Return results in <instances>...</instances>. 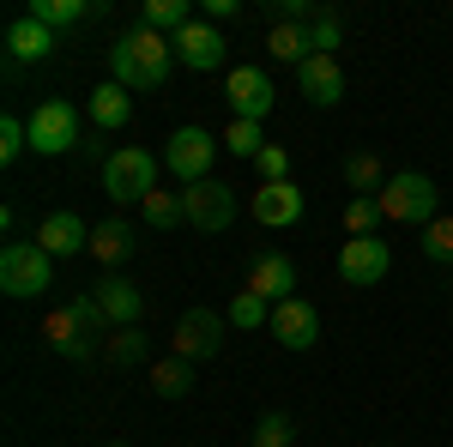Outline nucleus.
<instances>
[{
	"instance_id": "15",
	"label": "nucleus",
	"mask_w": 453,
	"mask_h": 447,
	"mask_svg": "<svg viewBox=\"0 0 453 447\" xmlns=\"http://www.w3.org/2000/svg\"><path fill=\"white\" fill-rule=\"evenodd\" d=\"M296 91H303L314 109H333L339 97H345V73H339V61H333V55H314V61H303V67H296Z\"/></svg>"
},
{
	"instance_id": "2",
	"label": "nucleus",
	"mask_w": 453,
	"mask_h": 447,
	"mask_svg": "<svg viewBox=\"0 0 453 447\" xmlns=\"http://www.w3.org/2000/svg\"><path fill=\"white\" fill-rule=\"evenodd\" d=\"M104 327L109 320H104V309H97V297H73V303L42 314V339H49L55 357H67V363H85V357L97 351V339H109Z\"/></svg>"
},
{
	"instance_id": "35",
	"label": "nucleus",
	"mask_w": 453,
	"mask_h": 447,
	"mask_svg": "<svg viewBox=\"0 0 453 447\" xmlns=\"http://www.w3.org/2000/svg\"><path fill=\"white\" fill-rule=\"evenodd\" d=\"M290 442H296V429H290L284 412H266L260 423H254V447H290Z\"/></svg>"
},
{
	"instance_id": "4",
	"label": "nucleus",
	"mask_w": 453,
	"mask_h": 447,
	"mask_svg": "<svg viewBox=\"0 0 453 447\" xmlns=\"http://www.w3.org/2000/svg\"><path fill=\"white\" fill-rule=\"evenodd\" d=\"M55 284V254L42 242H6L0 248V290L6 297H42Z\"/></svg>"
},
{
	"instance_id": "38",
	"label": "nucleus",
	"mask_w": 453,
	"mask_h": 447,
	"mask_svg": "<svg viewBox=\"0 0 453 447\" xmlns=\"http://www.w3.org/2000/svg\"><path fill=\"white\" fill-rule=\"evenodd\" d=\"M109 447H121V442H109Z\"/></svg>"
},
{
	"instance_id": "3",
	"label": "nucleus",
	"mask_w": 453,
	"mask_h": 447,
	"mask_svg": "<svg viewBox=\"0 0 453 447\" xmlns=\"http://www.w3.org/2000/svg\"><path fill=\"white\" fill-rule=\"evenodd\" d=\"M435 181L423 170H399L393 181L381 188V218L387 224H411V230H423V224H435L441 212H435Z\"/></svg>"
},
{
	"instance_id": "25",
	"label": "nucleus",
	"mask_w": 453,
	"mask_h": 447,
	"mask_svg": "<svg viewBox=\"0 0 453 447\" xmlns=\"http://www.w3.org/2000/svg\"><path fill=\"white\" fill-rule=\"evenodd\" d=\"M104 12V0H31V19H42L49 31H61V25H79V19H97Z\"/></svg>"
},
{
	"instance_id": "24",
	"label": "nucleus",
	"mask_w": 453,
	"mask_h": 447,
	"mask_svg": "<svg viewBox=\"0 0 453 447\" xmlns=\"http://www.w3.org/2000/svg\"><path fill=\"white\" fill-rule=\"evenodd\" d=\"M104 357L115 369H140V363H151V339H145L140 327H115L104 339Z\"/></svg>"
},
{
	"instance_id": "34",
	"label": "nucleus",
	"mask_w": 453,
	"mask_h": 447,
	"mask_svg": "<svg viewBox=\"0 0 453 447\" xmlns=\"http://www.w3.org/2000/svg\"><path fill=\"white\" fill-rule=\"evenodd\" d=\"M19 151H31V121H19V115H0V164H12Z\"/></svg>"
},
{
	"instance_id": "20",
	"label": "nucleus",
	"mask_w": 453,
	"mask_h": 447,
	"mask_svg": "<svg viewBox=\"0 0 453 447\" xmlns=\"http://www.w3.org/2000/svg\"><path fill=\"white\" fill-rule=\"evenodd\" d=\"M85 104H91V121H97L104 134H115V127H127V121H134V91H127V85H115V79H104Z\"/></svg>"
},
{
	"instance_id": "26",
	"label": "nucleus",
	"mask_w": 453,
	"mask_h": 447,
	"mask_svg": "<svg viewBox=\"0 0 453 447\" xmlns=\"http://www.w3.org/2000/svg\"><path fill=\"white\" fill-rule=\"evenodd\" d=\"M345 181H350V194H381L393 175L381 170L375 151H350V158H345Z\"/></svg>"
},
{
	"instance_id": "8",
	"label": "nucleus",
	"mask_w": 453,
	"mask_h": 447,
	"mask_svg": "<svg viewBox=\"0 0 453 447\" xmlns=\"http://www.w3.org/2000/svg\"><path fill=\"white\" fill-rule=\"evenodd\" d=\"M224 97H230V115H236V121H266L273 104H279V85H273L266 67H230Z\"/></svg>"
},
{
	"instance_id": "30",
	"label": "nucleus",
	"mask_w": 453,
	"mask_h": 447,
	"mask_svg": "<svg viewBox=\"0 0 453 447\" xmlns=\"http://www.w3.org/2000/svg\"><path fill=\"white\" fill-rule=\"evenodd\" d=\"M423 260H429V266H453V218L423 224Z\"/></svg>"
},
{
	"instance_id": "13",
	"label": "nucleus",
	"mask_w": 453,
	"mask_h": 447,
	"mask_svg": "<svg viewBox=\"0 0 453 447\" xmlns=\"http://www.w3.org/2000/svg\"><path fill=\"white\" fill-rule=\"evenodd\" d=\"M170 49H175V61H181L188 73H211V67H224V31H218V25H206V19L181 25V31L170 36Z\"/></svg>"
},
{
	"instance_id": "10",
	"label": "nucleus",
	"mask_w": 453,
	"mask_h": 447,
	"mask_svg": "<svg viewBox=\"0 0 453 447\" xmlns=\"http://www.w3.org/2000/svg\"><path fill=\"white\" fill-rule=\"evenodd\" d=\"M181 200H188V224L194 230H206V236H218V230H230L236 224V194H230V181H194V188H181Z\"/></svg>"
},
{
	"instance_id": "14",
	"label": "nucleus",
	"mask_w": 453,
	"mask_h": 447,
	"mask_svg": "<svg viewBox=\"0 0 453 447\" xmlns=\"http://www.w3.org/2000/svg\"><path fill=\"white\" fill-rule=\"evenodd\" d=\"M266 333H273L284 351H309V344L320 339V314H314V303H303V297H284L279 309H273V320H266Z\"/></svg>"
},
{
	"instance_id": "36",
	"label": "nucleus",
	"mask_w": 453,
	"mask_h": 447,
	"mask_svg": "<svg viewBox=\"0 0 453 447\" xmlns=\"http://www.w3.org/2000/svg\"><path fill=\"white\" fill-rule=\"evenodd\" d=\"M254 170H260V188H266V181H290V151H284V145H266V151L254 158Z\"/></svg>"
},
{
	"instance_id": "12",
	"label": "nucleus",
	"mask_w": 453,
	"mask_h": 447,
	"mask_svg": "<svg viewBox=\"0 0 453 447\" xmlns=\"http://www.w3.org/2000/svg\"><path fill=\"white\" fill-rule=\"evenodd\" d=\"M91 297H97V309H104L109 333H115V327H140V314H145V290L134 284V278L104 273L97 284H91Z\"/></svg>"
},
{
	"instance_id": "5",
	"label": "nucleus",
	"mask_w": 453,
	"mask_h": 447,
	"mask_svg": "<svg viewBox=\"0 0 453 447\" xmlns=\"http://www.w3.org/2000/svg\"><path fill=\"white\" fill-rule=\"evenodd\" d=\"M104 194L115 200V206L157 194V158H151V151H140V145L109 151V158H104Z\"/></svg>"
},
{
	"instance_id": "17",
	"label": "nucleus",
	"mask_w": 453,
	"mask_h": 447,
	"mask_svg": "<svg viewBox=\"0 0 453 447\" xmlns=\"http://www.w3.org/2000/svg\"><path fill=\"white\" fill-rule=\"evenodd\" d=\"M248 290H254V297H266V303L279 309L284 297L296 290V266H290L284 254H254V260H248Z\"/></svg>"
},
{
	"instance_id": "21",
	"label": "nucleus",
	"mask_w": 453,
	"mask_h": 447,
	"mask_svg": "<svg viewBox=\"0 0 453 447\" xmlns=\"http://www.w3.org/2000/svg\"><path fill=\"white\" fill-rule=\"evenodd\" d=\"M266 49L290 61V67H303L314 61V42H309V25H296V19H273V31H266Z\"/></svg>"
},
{
	"instance_id": "18",
	"label": "nucleus",
	"mask_w": 453,
	"mask_h": 447,
	"mask_svg": "<svg viewBox=\"0 0 453 447\" xmlns=\"http://www.w3.org/2000/svg\"><path fill=\"white\" fill-rule=\"evenodd\" d=\"M254 218H260L266 230L296 224V218H303V194H296V181H266V188L254 194Z\"/></svg>"
},
{
	"instance_id": "1",
	"label": "nucleus",
	"mask_w": 453,
	"mask_h": 447,
	"mask_svg": "<svg viewBox=\"0 0 453 447\" xmlns=\"http://www.w3.org/2000/svg\"><path fill=\"white\" fill-rule=\"evenodd\" d=\"M170 67H175L170 36L145 31V25H134V31L109 49V79H115V85H127V91H157V85L170 79Z\"/></svg>"
},
{
	"instance_id": "29",
	"label": "nucleus",
	"mask_w": 453,
	"mask_h": 447,
	"mask_svg": "<svg viewBox=\"0 0 453 447\" xmlns=\"http://www.w3.org/2000/svg\"><path fill=\"white\" fill-rule=\"evenodd\" d=\"M375 224H381V194H350L345 230H350V236H375Z\"/></svg>"
},
{
	"instance_id": "16",
	"label": "nucleus",
	"mask_w": 453,
	"mask_h": 447,
	"mask_svg": "<svg viewBox=\"0 0 453 447\" xmlns=\"http://www.w3.org/2000/svg\"><path fill=\"white\" fill-rule=\"evenodd\" d=\"M36 242L61 260V254H91V230H85V218L79 212H49L42 224H36Z\"/></svg>"
},
{
	"instance_id": "7",
	"label": "nucleus",
	"mask_w": 453,
	"mask_h": 447,
	"mask_svg": "<svg viewBox=\"0 0 453 447\" xmlns=\"http://www.w3.org/2000/svg\"><path fill=\"white\" fill-rule=\"evenodd\" d=\"M79 145V109L67 97H49V104L31 109V151L36 158H61Z\"/></svg>"
},
{
	"instance_id": "23",
	"label": "nucleus",
	"mask_w": 453,
	"mask_h": 447,
	"mask_svg": "<svg viewBox=\"0 0 453 447\" xmlns=\"http://www.w3.org/2000/svg\"><path fill=\"white\" fill-rule=\"evenodd\" d=\"M151 393H157V399H188V393H194V363H188V357H157V363H151Z\"/></svg>"
},
{
	"instance_id": "6",
	"label": "nucleus",
	"mask_w": 453,
	"mask_h": 447,
	"mask_svg": "<svg viewBox=\"0 0 453 447\" xmlns=\"http://www.w3.org/2000/svg\"><path fill=\"white\" fill-rule=\"evenodd\" d=\"M211 158H218V139H211L206 127H175L170 145H164V170H170L181 188L206 181V175H211Z\"/></svg>"
},
{
	"instance_id": "19",
	"label": "nucleus",
	"mask_w": 453,
	"mask_h": 447,
	"mask_svg": "<svg viewBox=\"0 0 453 447\" xmlns=\"http://www.w3.org/2000/svg\"><path fill=\"white\" fill-rule=\"evenodd\" d=\"M6 49H12V61H49V55H55V31L25 12V19L6 25Z\"/></svg>"
},
{
	"instance_id": "32",
	"label": "nucleus",
	"mask_w": 453,
	"mask_h": 447,
	"mask_svg": "<svg viewBox=\"0 0 453 447\" xmlns=\"http://www.w3.org/2000/svg\"><path fill=\"white\" fill-rule=\"evenodd\" d=\"M266 320H273V303H266V297H254V290H242V297L230 303V327H242V333L266 327Z\"/></svg>"
},
{
	"instance_id": "11",
	"label": "nucleus",
	"mask_w": 453,
	"mask_h": 447,
	"mask_svg": "<svg viewBox=\"0 0 453 447\" xmlns=\"http://www.w3.org/2000/svg\"><path fill=\"white\" fill-rule=\"evenodd\" d=\"M387 273H393V248H387L381 236H350L345 248H339V278L357 284V290H375Z\"/></svg>"
},
{
	"instance_id": "28",
	"label": "nucleus",
	"mask_w": 453,
	"mask_h": 447,
	"mask_svg": "<svg viewBox=\"0 0 453 447\" xmlns=\"http://www.w3.org/2000/svg\"><path fill=\"white\" fill-rule=\"evenodd\" d=\"M140 25H145V31H157V36H164V31L175 36L181 25H194V6H188V0H145Z\"/></svg>"
},
{
	"instance_id": "37",
	"label": "nucleus",
	"mask_w": 453,
	"mask_h": 447,
	"mask_svg": "<svg viewBox=\"0 0 453 447\" xmlns=\"http://www.w3.org/2000/svg\"><path fill=\"white\" fill-rule=\"evenodd\" d=\"M224 19H242V0H206V25H224Z\"/></svg>"
},
{
	"instance_id": "9",
	"label": "nucleus",
	"mask_w": 453,
	"mask_h": 447,
	"mask_svg": "<svg viewBox=\"0 0 453 447\" xmlns=\"http://www.w3.org/2000/svg\"><path fill=\"white\" fill-rule=\"evenodd\" d=\"M170 351L188 357V363L218 357V351H224V314L218 309H188L181 320H175V333H170Z\"/></svg>"
},
{
	"instance_id": "27",
	"label": "nucleus",
	"mask_w": 453,
	"mask_h": 447,
	"mask_svg": "<svg viewBox=\"0 0 453 447\" xmlns=\"http://www.w3.org/2000/svg\"><path fill=\"white\" fill-rule=\"evenodd\" d=\"M140 218L151 224V230H175V224H188V200L157 188V194H145V200H140Z\"/></svg>"
},
{
	"instance_id": "22",
	"label": "nucleus",
	"mask_w": 453,
	"mask_h": 447,
	"mask_svg": "<svg viewBox=\"0 0 453 447\" xmlns=\"http://www.w3.org/2000/svg\"><path fill=\"white\" fill-rule=\"evenodd\" d=\"M134 254V230L121 224V218H104V224H91V260H104V266H121Z\"/></svg>"
},
{
	"instance_id": "31",
	"label": "nucleus",
	"mask_w": 453,
	"mask_h": 447,
	"mask_svg": "<svg viewBox=\"0 0 453 447\" xmlns=\"http://www.w3.org/2000/svg\"><path fill=\"white\" fill-rule=\"evenodd\" d=\"M224 145H230V158H260V151H266V134H260V121H236V115H230Z\"/></svg>"
},
{
	"instance_id": "33",
	"label": "nucleus",
	"mask_w": 453,
	"mask_h": 447,
	"mask_svg": "<svg viewBox=\"0 0 453 447\" xmlns=\"http://www.w3.org/2000/svg\"><path fill=\"white\" fill-rule=\"evenodd\" d=\"M339 36H345L339 12H333V6H320V12L309 19V42H314V55H333V49H339Z\"/></svg>"
}]
</instances>
